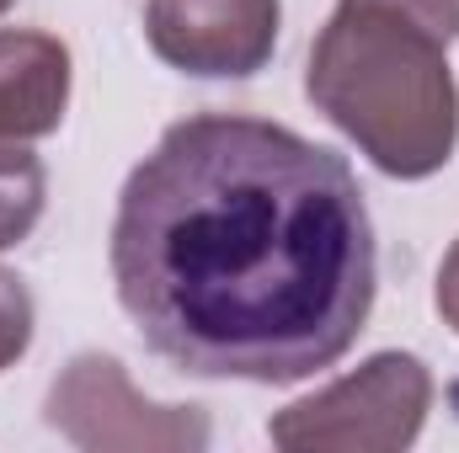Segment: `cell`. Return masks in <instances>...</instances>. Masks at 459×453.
<instances>
[{"instance_id":"obj_6","label":"cell","mask_w":459,"mask_h":453,"mask_svg":"<svg viewBox=\"0 0 459 453\" xmlns=\"http://www.w3.org/2000/svg\"><path fill=\"white\" fill-rule=\"evenodd\" d=\"M70 107V48L38 27H0V139H48Z\"/></svg>"},{"instance_id":"obj_7","label":"cell","mask_w":459,"mask_h":453,"mask_svg":"<svg viewBox=\"0 0 459 453\" xmlns=\"http://www.w3.org/2000/svg\"><path fill=\"white\" fill-rule=\"evenodd\" d=\"M43 198H48L43 160H38L27 144H5V139H0V251L22 245V240L38 229Z\"/></svg>"},{"instance_id":"obj_1","label":"cell","mask_w":459,"mask_h":453,"mask_svg":"<svg viewBox=\"0 0 459 453\" xmlns=\"http://www.w3.org/2000/svg\"><path fill=\"white\" fill-rule=\"evenodd\" d=\"M139 341L193 379L299 384L368 326L379 251L337 150L251 113L171 123L108 235Z\"/></svg>"},{"instance_id":"obj_2","label":"cell","mask_w":459,"mask_h":453,"mask_svg":"<svg viewBox=\"0 0 459 453\" xmlns=\"http://www.w3.org/2000/svg\"><path fill=\"white\" fill-rule=\"evenodd\" d=\"M305 97L395 182H422L455 160L459 86L449 38L406 11L337 0L310 48Z\"/></svg>"},{"instance_id":"obj_4","label":"cell","mask_w":459,"mask_h":453,"mask_svg":"<svg viewBox=\"0 0 459 453\" xmlns=\"http://www.w3.org/2000/svg\"><path fill=\"white\" fill-rule=\"evenodd\" d=\"M48 427L86 453H204L214 427L198 406H155L108 352H81L48 389Z\"/></svg>"},{"instance_id":"obj_3","label":"cell","mask_w":459,"mask_h":453,"mask_svg":"<svg viewBox=\"0 0 459 453\" xmlns=\"http://www.w3.org/2000/svg\"><path fill=\"white\" fill-rule=\"evenodd\" d=\"M433 411V373L411 352H374L337 384L283 406L267 422L283 453H401L422 438Z\"/></svg>"},{"instance_id":"obj_9","label":"cell","mask_w":459,"mask_h":453,"mask_svg":"<svg viewBox=\"0 0 459 453\" xmlns=\"http://www.w3.org/2000/svg\"><path fill=\"white\" fill-rule=\"evenodd\" d=\"M374 5H390V11H406L417 21H428L438 38H459V0H374Z\"/></svg>"},{"instance_id":"obj_8","label":"cell","mask_w":459,"mask_h":453,"mask_svg":"<svg viewBox=\"0 0 459 453\" xmlns=\"http://www.w3.org/2000/svg\"><path fill=\"white\" fill-rule=\"evenodd\" d=\"M32 326H38V310H32V294L16 272L0 267V373L16 368L32 346Z\"/></svg>"},{"instance_id":"obj_10","label":"cell","mask_w":459,"mask_h":453,"mask_svg":"<svg viewBox=\"0 0 459 453\" xmlns=\"http://www.w3.org/2000/svg\"><path fill=\"white\" fill-rule=\"evenodd\" d=\"M433 304H438V315H444V326L459 337V240L449 245V256H444V267H438V288H433Z\"/></svg>"},{"instance_id":"obj_5","label":"cell","mask_w":459,"mask_h":453,"mask_svg":"<svg viewBox=\"0 0 459 453\" xmlns=\"http://www.w3.org/2000/svg\"><path fill=\"white\" fill-rule=\"evenodd\" d=\"M278 0H144V38L160 64L198 81H246L278 48Z\"/></svg>"},{"instance_id":"obj_11","label":"cell","mask_w":459,"mask_h":453,"mask_svg":"<svg viewBox=\"0 0 459 453\" xmlns=\"http://www.w3.org/2000/svg\"><path fill=\"white\" fill-rule=\"evenodd\" d=\"M11 5H16V0H0V16H5V11H11Z\"/></svg>"}]
</instances>
